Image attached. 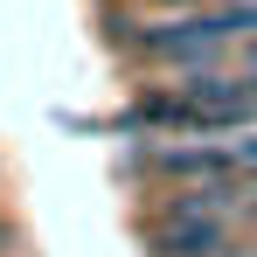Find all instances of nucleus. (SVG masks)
<instances>
[{"mask_svg": "<svg viewBox=\"0 0 257 257\" xmlns=\"http://www.w3.org/2000/svg\"><path fill=\"white\" fill-rule=\"evenodd\" d=\"M153 167L160 174H222V167H236V153H215V146H167V153H153Z\"/></svg>", "mask_w": 257, "mask_h": 257, "instance_id": "3", "label": "nucleus"}, {"mask_svg": "<svg viewBox=\"0 0 257 257\" xmlns=\"http://www.w3.org/2000/svg\"><path fill=\"white\" fill-rule=\"evenodd\" d=\"M250 28H257V0H243V7H222V14H188V21H167V28H146L139 49H146L153 63L209 70L215 56L236 42V35H250Z\"/></svg>", "mask_w": 257, "mask_h": 257, "instance_id": "1", "label": "nucleus"}, {"mask_svg": "<svg viewBox=\"0 0 257 257\" xmlns=\"http://www.w3.org/2000/svg\"><path fill=\"white\" fill-rule=\"evenodd\" d=\"M153 7H195V0H153Z\"/></svg>", "mask_w": 257, "mask_h": 257, "instance_id": "4", "label": "nucleus"}, {"mask_svg": "<svg viewBox=\"0 0 257 257\" xmlns=\"http://www.w3.org/2000/svg\"><path fill=\"white\" fill-rule=\"evenodd\" d=\"M222 250H229L222 209H202V202H174L153 229V257H222Z\"/></svg>", "mask_w": 257, "mask_h": 257, "instance_id": "2", "label": "nucleus"}]
</instances>
